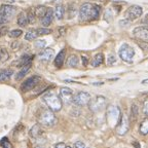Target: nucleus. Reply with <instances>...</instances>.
I'll return each instance as SVG.
<instances>
[{
    "label": "nucleus",
    "mask_w": 148,
    "mask_h": 148,
    "mask_svg": "<svg viewBox=\"0 0 148 148\" xmlns=\"http://www.w3.org/2000/svg\"><path fill=\"white\" fill-rule=\"evenodd\" d=\"M101 12V6L95 3H84L79 9V18L83 22H90L98 20Z\"/></svg>",
    "instance_id": "nucleus-1"
},
{
    "label": "nucleus",
    "mask_w": 148,
    "mask_h": 148,
    "mask_svg": "<svg viewBox=\"0 0 148 148\" xmlns=\"http://www.w3.org/2000/svg\"><path fill=\"white\" fill-rule=\"evenodd\" d=\"M43 100L45 102V104L47 105L49 110L53 112H58L62 109L63 103L61 101L60 97L58 95H56L53 92H49L43 97Z\"/></svg>",
    "instance_id": "nucleus-2"
},
{
    "label": "nucleus",
    "mask_w": 148,
    "mask_h": 148,
    "mask_svg": "<svg viewBox=\"0 0 148 148\" xmlns=\"http://www.w3.org/2000/svg\"><path fill=\"white\" fill-rule=\"evenodd\" d=\"M57 121H58V119L56 117L55 113L51 110H49V109L43 110L39 114V116H38V123H39V125L46 127H53L57 123Z\"/></svg>",
    "instance_id": "nucleus-3"
},
{
    "label": "nucleus",
    "mask_w": 148,
    "mask_h": 148,
    "mask_svg": "<svg viewBox=\"0 0 148 148\" xmlns=\"http://www.w3.org/2000/svg\"><path fill=\"white\" fill-rule=\"evenodd\" d=\"M120 116H121V111H120L119 107L116 106V105H110V106L107 108V115L106 119L107 123L110 127H115L116 125L118 123L120 119Z\"/></svg>",
    "instance_id": "nucleus-4"
},
{
    "label": "nucleus",
    "mask_w": 148,
    "mask_h": 148,
    "mask_svg": "<svg viewBox=\"0 0 148 148\" xmlns=\"http://www.w3.org/2000/svg\"><path fill=\"white\" fill-rule=\"evenodd\" d=\"M88 105L92 112H95V113L96 112H100V111L104 110L106 108V98L103 97V96H97L94 99H90Z\"/></svg>",
    "instance_id": "nucleus-5"
},
{
    "label": "nucleus",
    "mask_w": 148,
    "mask_h": 148,
    "mask_svg": "<svg viewBox=\"0 0 148 148\" xmlns=\"http://www.w3.org/2000/svg\"><path fill=\"white\" fill-rule=\"evenodd\" d=\"M16 8L12 5H1L0 6V24H5L16 14Z\"/></svg>",
    "instance_id": "nucleus-6"
},
{
    "label": "nucleus",
    "mask_w": 148,
    "mask_h": 148,
    "mask_svg": "<svg viewBox=\"0 0 148 148\" xmlns=\"http://www.w3.org/2000/svg\"><path fill=\"white\" fill-rule=\"evenodd\" d=\"M118 55H119V58L125 63H131L133 62V58H134L135 51L133 49L132 46H130L129 44L123 43V45L120 46L119 51H118Z\"/></svg>",
    "instance_id": "nucleus-7"
},
{
    "label": "nucleus",
    "mask_w": 148,
    "mask_h": 148,
    "mask_svg": "<svg viewBox=\"0 0 148 148\" xmlns=\"http://www.w3.org/2000/svg\"><path fill=\"white\" fill-rule=\"evenodd\" d=\"M129 129H130L129 118H127V116L125 114H121L119 121H118V123L115 127L116 134L119 135V136H125L127 133V131H129Z\"/></svg>",
    "instance_id": "nucleus-8"
},
{
    "label": "nucleus",
    "mask_w": 148,
    "mask_h": 148,
    "mask_svg": "<svg viewBox=\"0 0 148 148\" xmlns=\"http://www.w3.org/2000/svg\"><path fill=\"white\" fill-rule=\"evenodd\" d=\"M142 14H143V9H142L141 6H139V5H132V6H130L127 8L125 16L127 21L132 22L137 20L138 18H140L142 16Z\"/></svg>",
    "instance_id": "nucleus-9"
},
{
    "label": "nucleus",
    "mask_w": 148,
    "mask_h": 148,
    "mask_svg": "<svg viewBox=\"0 0 148 148\" xmlns=\"http://www.w3.org/2000/svg\"><path fill=\"white\" fill-rule=\"evenodd\" d=\"M41 81V77L38 76V75H34V76L29 77L28 79H26L21 86V90L24 92H29V90H33L35 86L38 84V83Z\"/></svg>",
    "instance_id": "nucleus-10"
},
{
    "label": "nucleus",
    "mask_w": 148,
    "mask_h": 148,
    "mask_svg": "<svg viewBox=\"0 0 148 148\" xmlns=\"http://www.w3.org/2000/svg\"><path fill=\"white\" fill-rule=\"evenodd\" d=\"M90 98V95L86 92H79L76 95L73 96V101L72 103H74L77 106H86L88 104Z\"/></svg>",
    "instance_id": "nucleus-11"
},
{
    "label": "nucleus",
    "mask_w": 148,
    "mask_h": 148,
    "mask_svg": "<svg viewBox=\"0 0 148 148\" xmlns=\"http://www.w3.org/2000/svg\"><path fill=\"white\" fill-rule=\"evenodd\" d=\"M73 92L69 88H60V99L64 104H71L73 101Z\"/></svg>",
    "instance_id": "nucleus-12"
},
{
    "label": "nucleus",
    "mask_w": 148,
    "mask_h": 148,
    "mask_svg": "<svg viewBox=\"0 0 148 148\" xmlns=\"http://www.w3.org/2000/svg\"><path fill=\"white\" fill-rule=\"evenodd\" d=\"M134 36L140 40H143L144 42H147L148 40V29L147 26H140V27H136L133 32Z\"/></svg>",
    "instance_id": "nucleus-13"
},
{
    "label": "nucleus",
    "mask_w": 148,
    "mask_h": 148,
    "mask_svg": "<svg viewBox=\"0 0 148 148\" xmlns=\"http://www.w3.org/2000/svg\"><path fill=\"white\" fill-rule=\"evenodd\" d=\"M53 57V49H45L44 51H42L39 53L38 58L41 62L43 63H47L49 62V60H51V58Z\"/></svg>",
    "instance_id": "nucleus-14"
},
{
    "label": "nucleus",
    "mask_w": 148,
    "mask_h": 148,
    "mask_svg": "<svg viewBox=\"0 0 148 148\" xmlns=\"http://www.w3.org/2000/svg\"><path fill=\"white\" fill-rule=\"evenodd\" d=\"M53 10L51 8H47V12L44 14L43 18L40 20L41 21V24L43 27H47L51 24L53 22Z\"/></svg>",
    "instance_id": "nucleus-15"
},
{
    "label": "nucleus",
    "mask_w": 148,
    "mask_h": 148,
    "mask_svg": "<svg viewBox=\"0 0 148 148\" xmlns=\"http://www.w3.org/2000/svg\"><path fill=\"white\" fill-rule=\"evenodd\" d=\"M53 14H55L56 18H58V20H62L64 18V14H65V7L63 4H58L56 6V9L53 10Z\"/></svg>",
    "instance_id": "nucleus-16"
},
{
    "label": "nucleus",
    "mask_w": 148,
    "mask_h": 148,
    "mask_svg": "<svg viewBox=\"0 0 148 148\" xmlns=\"http://www.w3.org/2000/svg\"><path fill=\"white\" fill-rule=\"evenodd\" d=\"M65 49H62L60 53H58V56L56 57L55 60V65L57 68H61L64 64V60H65Z\"/></svg>",
    "instance_id": "nucleus-17"
},
{
    "label": "nucleus",
    "mask_w": 148,
    "mask_h": 148,
    "mask_svg": "<svg viewBox=\"0 0 148 148\" xmlns=\"http://www.w3.org/2000/svg\"><path fill=\"white\" fill-rule=\"evenodd\" d=\"M14 71L12 69H4V70H0V82L5 81L7 79L10 78V76L12 75Z\"/></svg>",
    "instance_id": "nucleus-18"
},
{
    "label": "nucleus",
    "mask_w": 148,
    "mask_h": 148,
    "mask_svg": "<svg viewBox=\"0 0 148 148\" xmlns=\"http://www.w3.org/2000/svg\"><path fill=\"white\" fill-rule=\"evenodd\" d=\"M29 134H30V137H32V138H34V139H37L38 137H40L42 134V131H41V129H40V125H34V127L30 130Z\"/></svg>",
    "instance_id": "nucleus-19"
},
{
    "label": "nucleus",
    "mask_w": 148,
    "mask_h": 148,
    "mask_svg": "<svg viewBox=\"0 0 148 148\" xmlns=\"http://www.w3.org/2000/svg\"><path fill=\"white\" fill-rule=\"evenodd\" d=\"M139 133L143 136H146L148 134V120L147 118H144L142 120V123H140V127H139Z\"/></svg>",
    "instance_id": "nucleus-20"
},
{
    "label": "nucleus",
    "mask_w": 148,
    "mask_h": 148,
    "mask_svg": "<svg viewBox=\"0 0 148 148\" xmlns=\"http://www.w3.org/2000/svg\"><path fill=\"white\" fill-rule=\"evenodd\" d=\"M18 25L21 27H26L28 25V18L25 12H21L18 16Z\"/></svg>",
    "instance_id": "nucleus-21"
},
{
    "label": "nucleus",
    "mask_w": 148,
    "mask_h": 148,
    "mask_svg": "<svg viewBox=\"0 0 148 148\" xmlns=\"http://www.w3.org/2000/svg\"><path fill=\"white\" fill-rule=\"evenodd\" d=\"M103 61H104V56H103V53H97L92 62V67H98V66H100V65L103 63Z\"/></svg>",
    "instance_id": "nucleus-22"
},
{
    "label": "nucleus",
    "mask_w": 148,
    "mask_h": 148,
    "mask_svg": "<svg viewBox=\"0 0 148 148\" xmlns=\"http://www.w3.org/2000/svg\"><path fill=\"white\" fill-rule=\"evenodd\" d=\"M30 67H31V64H28V65H25V66H23V68H22L21 71H20L18 74H16V80H20V79L23 78V77L26 75V73H27V72L29 71V69H30Z\"/></svg>",
    "instance_id": "nucleus-23"
},
{
    "label": "nucleus",
    "mask_w": 148,
    "mask_h": 148,
    "mask_svg": "<svg viewBox=\"0 0 148 148\" xmlns=\"http://www.w3.org/2000/svg\"><path fill=\"white\" fill-rule=\"evenodd\" d=\"M32 59H33L32 56H29V55L23 56V57L21 58V62H20L18 66H20V67H23V66H25V65L31 64V61H32Z\"/></svg>",
    "instance_id": "nucleus-24"
},
{
    "label": "nucleus",
    "mask_w": 148,
    "mask_h": 148,
    "mask_svg": "<svg viewBox=\"0 0 148 148\" xmlns=\"http://www.w3.org/2000/svg\"><path fill=\"white\" fill-rule=\"evenodd\" d=\"M46 12H47V8H46L45 6H39L38 8H36V10H34L35 12V16H38V18L41 20L42 18L44 16V14H46Z\"/></svg>",
    "instance_id": "nucleus-25"
},
{
    "label": "nucleus",
    "mask_w": 148,
    "mask_h": 148,
    "mask_svg": "<svg viewBox=\"0 0 148 148\" xmlns=\"http://www.w3.org/2000/svg\"><path fill=\"white\" fill-rule=\"evenodd\" d=\"M67 64L70 67H76L77 65H78V58H77V56H75V55L70 56L67 61Z\"/></svg>",
    "instance_id": "nucleus-26"
},
{
    "label": "nucleus",
    "mask_w": 148,
    "mask_h": 148,
    "mask_svg": "<svg viewBox=\"0 0 148 148\" xmlns=\"http://www.w3.org/2000/svg\"><path fill=\"white\" fill-rule=\"evenodd\" d=\"M37 37H38V33H37L36 30H30L25 34L26 40H34Z\"/></svg>",
    "instance_id": "nucleus-27"
},
{
    "label": "nucleus",
    "mask_w": 148,
    "mask_h": 148,
    "mask_svg": "<svg viewBox=\"0 0 148 148\" xmlns=\"http://www.w3.org/2000/svg\"><path fill=\"white\" fill-rule=\"evenodd\" d=\"M138 114H139L138 106H137L136 104H133L132 106H131V118H132L133 121L137 119V117H138Z\"/></svg>",
    "instance_id": "nucleus-28"
},
{
    "label": "nucleus",
    "mask_w": 148,
    "mask_h": 148,
    "mask_svg": "<svg viewBox=\"0 0 148 148\" xmlns=\"http://www.w3.org/2000/svg\"><path fill=\"white\" fill-rule=\"evenodd\" d=\"M0 146L2 148H12V143L8 141V139L7 138H2L0 140Z\"/></svg>",
    "instance_id": "nucleus-29"
},
{
    "label": "nucleus",
    "mask_w": 148,
    "mask_h": 148,
    "mask_svg": "<svg viewBox=\"0 0 148 148\" xmlns=\"http://www.w3.org/2000/svg\"><path fill=\"white\" fill-rule=\"evenodd\" d=\"M37 33H38V36L40 35H46V34H51V29H47V28H39V29H36Z\"/></svg>",
    "instance_id": "nucleus-30"
},
{
    "label": "nucleus",
    "mask_w": 148,
    "mask_h": 148,
    "mask_svg": "<svg viewBox=\"0 0 148 148\" xmlns=\"http://www.w3.org/2000/svg\"><path fill=\"white\" fill-rule=\"evenodd\" d=\"M22 33H23V32H22V30H20V29H16V30L10 31V32L8 33V35L10 37H12V38H16V37L21 36Z\"/></svg>",
    "instance_id": "nucleus-31"
},
{
    "label": "nucleus",
    "mask_w": 148,
    "mask_h": 148,
    "mask_svg": "<svg viewBox=\"0 0 148 148\" xmlns=\"http://www.w3.org/2000/svg\"><path fill=\"white\" fill-rule=\"evenodd\" d=\"M7 33H8V27L4 24H0V36H3Z\"/></svg>",
    "instance_id": "nucleus-32"
},
{
    "label": "nucleus",
    "mask_w": 148,
    "mask_h": 148,
    "mask_svg": "<svg viewBox=\"0 0 148 148\" xmlns=\"http://www.w3.org/2000/svg\"><path fill=\"white\" fill-rule=\"evenodd\" d=\"M35 12H32V10H30L29 12V14H28L27 18H28V23H30V24H33L35 22Z\"/></svg>",
    "instance_id": "nucleus-33"
},
{
    "label": "nucleus",
    "mask_w": 148,
    "mask_h": 148,
    "mask_svg": "<svg viewBox=\"0 0 148 148\" xmlns=\"http://www.w3.org/2000/svg\"><path fill=\"white\" fill-rule=\"evenodd\" d=\"M72 148H86V144L83 143L82 141H77L73 144Z\"/></svg>",
    "instance_id": "nucleus-34"
},
{
    "label": "nucleus",
    "mask_w": 148,
    "mask_h": 148,
    "mask_svg": "<svg viewBox=\"0 0 148 148\" xmlns=\"http://www.w3.org/2000/svg\"><path fill=\"white\" fill-rule=\"evenodd\" d=\"M45 40H38V41L35 42V46H36L37 49H42L45 46Z\"/></svg>",
    "instance_id": "nucleus-35"
},
{
    "label": "nucleus",
    "mask_w": 148,
    "mask_h": 148,
    "mask_svg": "<svg viewBox=\"0 0 148 148\" xmlns=\"http://www.w3.org/2000/svg\"><path fill=\"white\" fill-rule=\"evenodd\" d=\"M143 113H144V116H147L148 115V101L145 100L143 103Z\"/></svg>",
    "instance_id": "nucleus-36"
},
{
    "label": "nucleus",
    "mask_w": 148,
    "mask_h": 148,
    "mask_svg": "<svg viewBox=\"0 0 148 148\" xmlns=\"http://www.w3.org/2000/svg\"><path fill=\"white\" fill-rule=\"evenodd\" d=\"M115 61H116L115 57H114L113 55H110L108 58H107V64H108V65H113L114 63H115Z\"/></svg>",
    "instance_id": "nucleus-37"
},
{
    "label": "nucleus",
    "mask_w": 148,
    "mask_h": 148,
    "mask_svg": "<svg viewBox=\"0 0 148 148\" xmlns=\"http://www.w3.org/2000/svg\"><path fill=\"white\" fill-rule=\"evenodd\" d=\"M110 9H108V10H107L106 12H105V20H106V21H108V22H110L111 21V18H112V14H110Z\"/></svg>",
    "instance_id": "nucleus-38"
},
{
    "label": "nucleus",
    "mask_w": 148,
    "mask_h": 148,
    "mask_svg": "<svg viewBox=\"0 0 148 148\" xmlns=\"http://www.w3.org/2000/svg\"><path fill=\"white\" fill-rule=\"evenodd\" d=\"M130 23H131V22L127 21V18H123V21H120L119 22V25L120 26H127V25H130Z\"/></svg>",
    "instance_id": "nucleus-39"
},
{
    "label": "nucleus",
    "mask_w": 148,
    "mask_h": 148,
    "mask_svg": "<svg viewBox=\"0 0 148 148\" xmlns=\"http://www.w3.org/2000/svg\"><path fill=\"white\" fill-rule=\"evenodd\" d=\"M66 144L65 143H63V142H60V143H58L57 145L55 146V148H66Z\"/></svg>",
    "instance_id": "nucleus-40"
},
{
    "label": "nucleus",
    "mask_w": 148,
    "mask_h": 148,
    "mask_svg": "<svg viewBox=\"0 0 148 148\" xmlns=\"http://www.w3.org/2000/svg\"><path fill=\"white\" fill-rule=\"evenodd\" d=\"M82 61H83V65H84V66H86V65H88V59H86V57H84V56H83Z\"/></svg>",
    "instance_id": "nucleus-41"
},
{
    "label": "nucleus",
    "mask_w": 148,
    "mask_h": 148,
    "mask_svg": "<svg viewBox=\"0 0 148 148\" xmlns=\"http://www.w3.org/2000/svg\"><path fill=\"white\" fill-rule=\"evenodd\" d=\"M133 145H134L136 148H141V145H140L138 142H134V143H133Z\"/></svg>",
    "instance_id": "nucleus-42"
},
{
    "label": "nucleus",
    "mask_w": 148,
    "mask_h": 148,
    "mask_svg": "<svg viewBox=\"0 0 148 148\" xmlns=\"http://www.w3.org/2000/svg\"><path fill=\"white\" fill-rule=\"evenodd\" d=\"M2 55H3V51H2V49H0V59L2 58Z\"/></svg>",
    "instance_id": "nucleus-43"
},
{
    "label": "nucleus",
    "mask_w": 148,
    "mask_h": 148,
    "mask_svg": "<svg viewBox=\"0 0 148 148\" xmlns=\"http://www.w3.org/2000/svg\"><path fill=\"white\" fill-rule=\"evenodd\" d=\"M66 148H72L71 146H66Z\"/></svg>",
    "instance_id": "nucleus-44"
},
{
    "label": "nucleus",
    "mask_w": 148,
    "mask_h": 148,
    "mask_svg": "<svg viewBox=\"0 0 148 148\" xmlns=\"http://www.w3.org/2000/svg\"><path fill=\"white\" fill-rule=\"evenodd\" d=\"M36 148H43V147H41V146H37Z\"/></svg>",
    "instance_id": "nucleus-45"
}]
</instances>
